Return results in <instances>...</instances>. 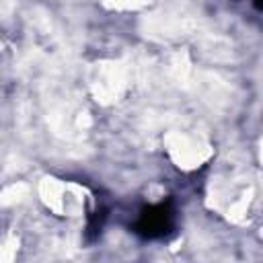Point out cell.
<instances>
[{
  "instance_id": "6da1fadb",
  "label": "cell",
  "mask_w": 263,
  "mask_h": 263,
  "mask_svg": "<svg viewBox=\"0 0 263 263\" xmlns=\"http://www.w3.org/2000/svg\"><path fill=\"white\" fill-rule=\"evenodd\" d=\"M173 222H175V212L171 201H160L144 208L134 228L144 238H160L173 228Z\"/></svg>"
}]
</instances>
